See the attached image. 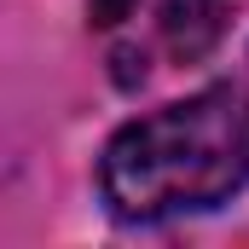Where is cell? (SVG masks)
I'll return each mask as SVG.
<instances>
[{
	"instance_id": "1",
	"label": "cell",
	"mask_w": 249,
	"mask_h": 249,
	"mask_svg": "<svg viewBox=\"0 0 249 249\" xmlns=\"http://www.w3.org/2000/svg\"><path fill=\"white\" fill-rule=\"evenodd\" d=\"M105 203L122 220H168L220 209L249 186V93L203 87L127 122L99 162Z\"/></svg>"
},
{
	"instance_id": "2",
	"label": "cell",
	"mask_w": 249,
	"mask_h": 249,
	"mask_svg": "<svg viewBox=\"0 0 249 249\" xmlns=\"http://www.w3.org/2000/svg\"><path fill=\"white\" fill-rule=\"evenodd\" d=\"M162 41L174 58H203L220 41V6L214 0H168L162 6Z\"/></svg>"
},
{
	"instance_id": "3",
	"label": "cell",
	"mask_w": 249,
	"mask_h": 249,
	"mask_svg": "<svg viewBox=\"0 0 249 249\" xmlns=\"http://www.w3.org/2000/svg\"><path fill=\"white\" fill-rule=\"evenodd\" d=\"M127 12H133V0H87V18H93L99 29H116Z\"/></svg>"
}]
</instances>
